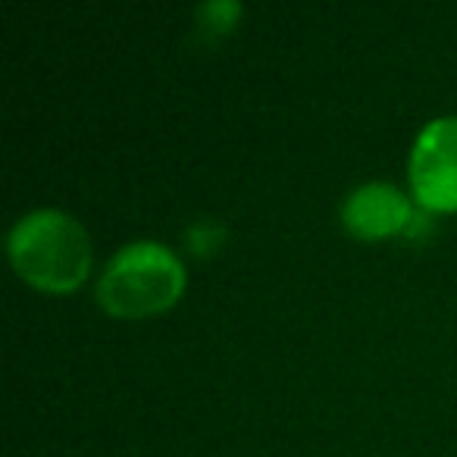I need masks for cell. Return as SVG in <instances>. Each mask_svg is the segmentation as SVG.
Masks as SVG:
<instances>
[{
  "label": "cell",
  "mask_w": 457,
  "mask_h": 457,
  "mask_svg": "<svg viewBox=\"0 0 457 457\" xmlns=\"http://www.w3.org/2000/svg\"><path fill=\"white\" fill-rule=\"evenodd\" d=\"M342 220L348 232L361 238H386L404 232L413 220V207L404 191L392 182H363L345 197Z\"/></svg>",
  "instance_id": "277c9868"
},
{
  "label": "cell",
  "mask_w": 457,
  "mask_h": 457,
  "mask_svg": "<svg viewBox=\"0 0 457 457\" xmlns=\"http://www.w3.org/2000/svg\"><path fill=\"white\" fill-rule=\"evenodd\" d=\"M411 185L423 207L457 210V116H438L417 135Z\"/></svg>",
  "instance_id": "3957f363"
},
{
  "label": "cell",
  "mask_w": 457,
  "mask_h": 457,
  "mask_svg": "<svg viewBox=\"0 0 457 457\" xmlns=\"http://www.w3.org/2000/svg\"><path fill=\"white\" fill-rule=\"evenodd\" d=\"M185 288L182 261L160 242H132L104 267L97 301L113 317H147L166 311Z\"/></svg>",
  "instance_id": "7a4b0ae2"
},
{
  "label": "cell",
  "mask_w": 457,
  "mask_h": 457,
  "mask_svg": "<svg viewBox=\"0 0 457 457\" xmlns=\"http://www.w3.org/2000/svg\"><path fill=\"white\" fill-rule=\"evenodd\" d=\"M238 13H242V7H238L236 0H213V4H204V7L197 10L201 22L207 29H213V32H226V29H232V22H236Z\"/></svg>",
  "instance_id": "5b68a950"
},
{
  "label": "cell",
  "mask_w": 457,
  "mask_h": 457,
  "mask_svg": "<svg viewBox=\"0 0 457 457\" xmlns=\"http://www.w3.org/2000/svg\"><path fill=\"white\" fill-rule=\"evenodd\" d=\"M7 251L22 279L47 292H70L88 276L91 242L85 226L63 210L41 207L10 228Z\"/></svg>",
  "instance_id": "6da1fadb"
}]
</instances>
